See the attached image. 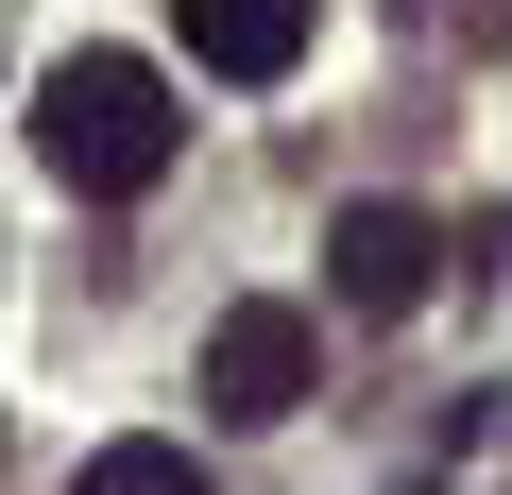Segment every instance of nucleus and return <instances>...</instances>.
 <instances>
[{
	"label": "nucleus",
	"instance_id": "7ed1b4c3",
	"mask_svg": "<svg viewBox=\"0 0 512 495\" xmlns=\"http://www.w3.org/2000/svg\"><path fill=\"white\" fill-rule=\"evenodd\" d=\"M325 291H342L359 325H410V308L444 291V222H427V205H342V222H325Z\"/></svg>",
	"mask_w": 512,
	"mask_h": 495
},
{
	"label": "nucleus",
	"instance_id": "f03ea898",
	"mask_svg": "<svg viewBox=\"0 0 512 495\" xmlns=\"http://www.w3.org/2000/svg\"><path fill=\"white\" fill-rule=\"evenodd\" d=\"M308 376H325V325H308V308H222V325H205V410H222V427H291Z\"/></svg>",
	"mask_w": 512,
	"mask_h": 495
},
{
	"label": "nucleus",
	"instance_id": "39448f33",
	"mask_svg": "<svg viewBox=\"0 0 512 495\" xmlns=\"http://www.w3.org/2000/svg\"><path fill=\"white\" fill-rule=\"evenodd\" d=\"M69 495H205V461H188V444H103Z\"/></svg>",
	"mask_w": 512,
	"mask_h": 495
},
{
	"label": "nucleus",
	"instance_id": "20e7f679",
	"mask_svg": "<svg viewBox=\"0 0 512 495\" xmlns=\"http://www.w3.org/2000/svg\"><path fill=\"white\" fill-rule=\"evenodd\" d=\"M171 18H188V52H205L222 86H291L308 35H325V0H171Z\"/></svg>",
	"mask_w": 512,
	"mask_h": 495
},
{
	"label": "nucleus",
	"instance_id": "f257e3e1",
	"mask_svg": "<svg viewBox=\"0 0 512 495\" xmlns=\"http://www.w3.org/2000/svg\"><path fill=\"white\" fill-rule=\"evenodd\" d=\"M35 154H52V188H86V205H137V188L188 154V120H171V69H154V52H69V69L35 86Z\"/></svg>",
	"mask_w": 512,
	"mask_h": 495
}]
</instances>
